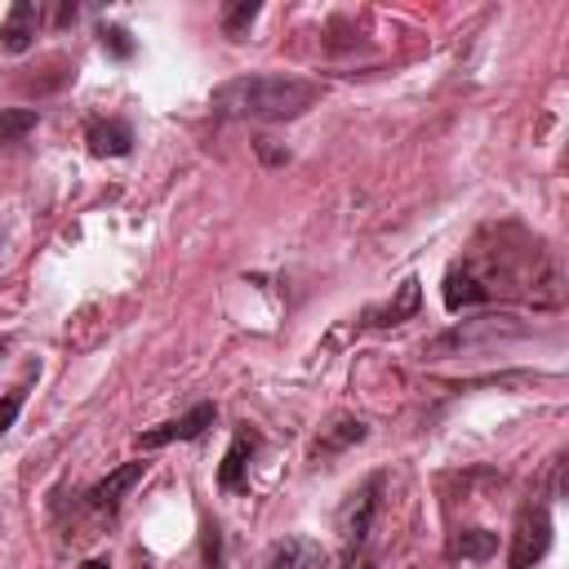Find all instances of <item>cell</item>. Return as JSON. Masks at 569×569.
<instances>
[{
    "label": "cell",
    "mask_w": 569,
    "mask_h": 569,
    "mask_svg": "<svg viewBox=\"0 0 569 569\" xmlns=\"http://www.w3.org/2000/svg\"><path fill=\"white\" fill-rule=\"evenodd\" d=\"M316 98H320V89L311 80L280 76V71H253V76L222 80L209 93V111L218 120H293Z\"/></svg>",
    "instance_id": "obj_1"
},
{
    "label": "cell",
    "mask_w": 569,
    "mask_h": 569,
    "mask_svg": "<svg viewBox=\"0 0 569 569\" xmlns=\"http://www.w3.org/2000/svg\"><path fill=\"white\" fill-rule=\"evenodd\" d=\"M382 485H387V476H382V471H373V476H369V480H360V485L347 493V502L338 507L342 560L365 556L369 533H373V520H378V507H382Z\"/></svg>",
    "instance_id": "obj_2"
},
{
    "label": "cell",
    "mask_w": 569,
    "mask_h": 569,
    "mask_svg": "<svg viewBox=\"0 0 569 569\" xmlns=\"http://www.w3.org/2000/svg\"><path fill=\"white\" fill-rule=\"evenodd\" d=\"M525 325H516L511 316H480V320H462V325H449L445 333L427 338L422 342V360H445V356H462L471 347H489V342H502V338H520Z\"/></svg>",
    "instance_id": "obj_3"
},
{
    "label": "cell",
    "mask_w": 569,
    "mask_h": 569,
    "mask_svg": "<svg viewBox=\"0 0 569 569\" xmlns=\"http://www.w3.org/2000/svg\"><path fill=\"white\" fill-rule=\"evenodd\" d=\"M551 547V507L538 498H529L516 516V533H511V556H507V569H533Z\"/></svg>",
    "instance_id": "obj_4"
},
{
    "label": "cell",
    "mask_w": 569,
    "mask_h": 569,
    "mask_svg": "<svg viewBox=\"0 0 569 569\" xmlns=\"http://www.w3.org/2000/svg\"><path fill=\"white\" fill-rule=\"evenodd\" d=\"M213 418H218V409L204 400V405L187 409L182 418H169V422L142 431L138 436V449H160V445H173V440H196V436H204V427H213Z\"/></svg>",
    "instance_id": "obj_5"
},
{
    "label": "cell",
    "mask_w": 569,
    "mask_h": 569,
    "mask_svg": "<svg viewBox=\"0 0 569 569\" xmlns=\"http://www.w3.org/2000/svg\"><path fill=\"white\" fill-rule=\"evenodd\" d=\"M262 569H325V547L307 533H289V538L271 542Z\"/></svg>",
    "instance_id": "obj_6"
},
{
    "label": "cell",
    "mask_w": 569,
    "mask_h": 569,
    "mask_svg": "<svg viewBox=\"0 0 569 569\" xmlns=\"http://www.w3.org/2000/svg\"><path fill=\"white\" fill-rule=\"evenodd\" d=\"M418 307H422V280H418V276H405L391 302H382V307H369V311H365V325H369V329L405 325V320H413V316H418Z\"/></svg>",
    "instance_id": "obj_7"
},
{
    "label": "cell",
    "mask_w": 569,
    "mask_h": 569,
    "mask_svg": "<svg viewBox=\"0 0 569 569\" xmlns=\"http://www.w3.org/2000/svg\"><path fill=\"white\" fill-rule=\"evenodd\" d=\"M142 476H147V462H124V467L107 471V480H98V485L89 489V507H93V511H116L120 498H124Z\"/></svg>",
    "instance_id": "obj_8"
},
{
    "label": "cell",
    "mask_w": 569,
    "mask_h": 569,
    "mask_svg": "<svg viewBox=\"0 0 569 569\" xmlns=\"http://www.w3.org/2000/svg\"><path fill=\"white\" fill-rule=\"evenodd\" d=\"M485 298H489V284H485L476 271H467V267H449V271H445V307H449V311L480 307Z\"/></svg>",
    "instance_id": "obj_9"
},
{
    "label": "cell",
    "mask_w": 569,
    "mask_h": 569,
    "mask_svg": "<svg viewBox=\"0 0 569 569\" xmlns=\"http://www.w3.org/2000/svg\"><path fill=\"white\" fill-rule=\"evenodd\" d=\"M36 4L31 0H18L13 9H9V18L0 22V49H9V53H27L31 49V40H36Z\"/></svg>",
    "instance_id": "obj_10"
},
{
    "label": "cell",
    "mask_w": 569,
    "mask_h": 569,
    "mask_svg": "<svg viewBox=\"0 0 569 569\" xmlns=\"http://www.w3.org/2000/svg\"><path fill=\"white\" fill-rule=\"evenodd\" d=\"M93 156H129L133 151V129L124 120H89L84 129Z\"/></svg>",
    "instance_id": "obj_11"
},
{
    "label": "cell",
    "mask_w": 569,
    "mask_h": 569,
    "mask_svg": "<svg viewBox=\"0 0 569 569\" xmlns=\"http://www.w3.org/2000/svg\"><path fill=\"white\" fill-rule=\"evenodd\" d=\"M365 436H369V427H365L360 418H333V422L320 431V440H316L311 458H333V453H342V449L360 445Z\"/></svg>",
    "instance_id": "obj_12"
},
{
    "label": "cell",
    "mask_w": 569,
    "mask_h": 569,
    "mask_svg": "<svg viewBox=\"0 0 569 569\" xmlns=\"http://www.w3.org/2000/svg\"><path fill=\"white\" fill-rule=\"evenodd\" d=\"M253 445H258V436H253L249 427H240V431L231 436L227 458H222V467H218V485H222V489H240V485H244V467H249Z\"/></svg>",
    "instance_id": "obj_13"
},
{
    "label": "cell",
    "mask_w": 569,
    "mask_h": 569,
    "mask_svg": "<svg viewBox=\"0 0 569 569\" xmlns=\"http://www.w3.org/2000/svg\"><path fill=\"white\" fill-rule=\"evenodd\" d=\"M493 551H498V533H489V529H458L449 542L453 560H489Z\"/></svg>",
    "instance_id": "obj_14"
},
{
    "label": "cell",
    "mask_w": 569,
    "mask_h": 569,
    "mask_svg": "<svg viewBox=\"0 0 569 569\" xmlns=\"http://www.w3.org/2000/svg\"><path fill=\"white\" fill-rule=\"evenodd\" d=\"M36 124H40V116H36L31 107H4V111H0V147L22 142Z\"/></svg>",
    "instance_id": "obj_15"
},
{
    "label": "cell",
    "mask_w": 569,
    "mask_h": 569,
    "mask_svg": "<svg viewBox=\"0 0 569 569\" xmlns=\"http://www.w3.org/2000/svg\"><path fill=\"white\" fill-rule=\"evenodd\" d=\"M258 13H262V4H258V0H240V4H231V9L222 13V31H227L231 40H240Z\"/></svg>",
    "instance_id": "obj_16"
},
{
    "label": "cell",
    "mask_w": 569,
    "mask_h": 569,
    "mask_svg": "<svg viewBox=\"0 0 569 569\" xmlns=\"http://www.w3.org/2000/svg\"><path fill=\"white\" fill-rule=\"evenodd\" d=\"M200 551H204V569H222V529L218 525H204Z\"/></svg>",
    "instance_id": "obj_17"
},
{
    "label": "cell",
    "mask_w": 569,
    "mask_h": 569,
    "mask_svg": "<svg viewBox=\"0 0 569 569\" xmlns=\"http://www.w3.org/2000/svg\"><path fill=\"white\" fill-rule=\"evenodd\" d=\"M102 49H111L116 58H129V53H133V40H129V31H124V27H116V22H111V27H102Z\"/></svg>",
    "instance_id": "obj_18"
},
{
    "label": "cell",
    "mask_w": 569,
    "mask_h": 569,
    "mask_svg": "<svg viewBox=\"0 0 569 569\" xmlns=\"http://www.w3.org/2000/svg\"><path fill=\"white\" fill-rule=\"evenodd\" d=\"M18 413H22V391H9V396H0V436L18 422Z\"/></svg>",
    "instance_id": "obj_19"
},
{
    "label": "cell",
    "mask_w": 569,
    "mask_h": 569,
    "mask_svg": "<svg viewBox=\"0 0 569 569\" xmlns=\"http://www.w3.org/2000/svg\"><path fill=\"white\" fill-rule=\"evenodd\" d=\"M342 569H373V560H369V551H365V556H356V560H342Z\"/></svg>",
    "instance_id": "obj_20"
},
{
    "label": "cell",
    "mask_w": 569,
    "mask_h": 569,
    "mask_svg": "<svg viewBox=\"0 0 569 569\" xmlns=\"http://www.w3.org/2000/svg\"><path fill=\"white\" fill-rule=\"evenodd\" d=\"M80 569H111V565H107V560H84Z\"/></svg>",
    "instance_id": "obj_21"
}]
</instances>
